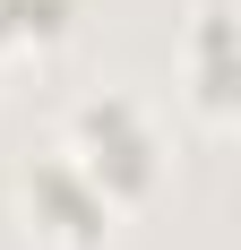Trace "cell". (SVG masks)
Segmentation results:
<instances>
[{"mask_svg":"<svg viewBox=\"0 0 241 250\" xmlns=\"http://www.w3.org/2000/svg\"><path fill=\"white\" fill-rule=\"evenodd\" d=\"M69 138H78L69 155L95 173V190H103V199H129V190H146V181H155V155H164L155 121H146V104H138V95H112V86L78 104Z\"/></svg>","mask_w":241,"mask_h":250,"instance_id":"6da1fadb","label":"cell"},{"mask_svg":"<svg viewBox=\"0 0 241 250\" xmlns=\"http://www.w3.org/2000/svg\"><path fill=\"white\" fill-rule=\"evenodd\" d=\"M78 0H0V43H52V35H69Z\"/></svg>","mask_w":241,"mask_h":250,"instance_id":"3957f363","label":"cell"},{"mask_svg":"<svg viewBox=\"0 0 241 250\" xmlns=\"http://www.w3.org/2000/svg\"><path fill=\"white\" fill-rule=\"evenodd\" d=\"M190 43H198V95L224 104V78H233V69H224V0L198 9V35H190Z\"/></svg>","mask_w":241,"mask_h":250,"instance_id":"277c9868","label":"cell"},{"mask_svg":"<svg viewBox=\"0 0 241 250\" xmlns=\"http://www.w3.org/2000/svg\"><path fill=\"white\" fill-rule=\"evenodd\" d=\"M26 207H35L60 242H103V225H112V199L95 190V173H86L69 147L43 155V164H26Z\"/></svg>","mask_w":241,"mask_h":250,"instance_id":"7a4b0ae2","label":"cell"}]
</instances>
